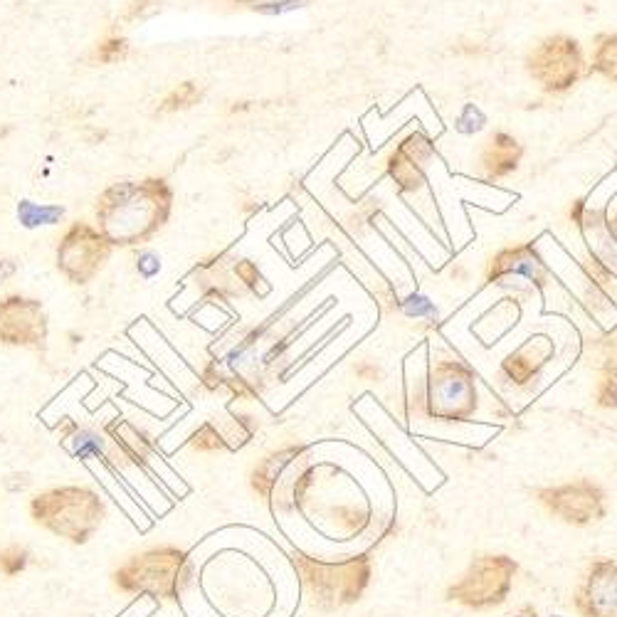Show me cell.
<instances>
[{"instance_id": "cell-1", "label": "cell", "mask_w": 617, "mask_h": 617, "mask_svg": "<svg viewBox=\"0 0 617 617\" xmlns=\"http://www.w3.org/2000/svg\"><path fill=\"white\" fill-rule=\"evenodd\" d=\"M173 203L176 193L163 176L116 181L94 200V223L114 250H136L166 228Z\"/></svg>"}, {"instance_id": "cell-2", "label": "cell", "mask_w": 617, "mask_h": 617, "mask_svg": "<svg viewBox=\"0 0 617 617\" xmlns=\"http://www.w3.org/2000/svg\"><path fill=\"white\" fill-rule=\"evenodd\" d=\"M191 578V556L171 543L134 553L112 571V583L119 593L154 600H178L191 585Z\"/></svg>"}, {"instance_id": "cell-3", "label": "cell", "mask_w": 617, "mask_h": 617, "mask_svg": "<svg viewBox=\"0 0 617 617\" xmlns=\"http://www.w3.org/2000/svg\"><path fill=\"white\" fill-rule=\"evenodd\" d=\"M28 511L40 529L75 546H84L102 529L107 504L94 489L67 484V487H52L35 494Z\"/></svg>"}, {"instance_id": "cell-4", "label": "cell", "mask_w": 617, "mask_h": 617, "mask_svg": "<svg viewBox=\"0 0 617 617\" xmlns=\"http://www.w3.org/2000/svg\"><path fill=\"white\" fill-rule=\"evenodd\" d=\"M294 568L299 573L309 603L321 613H334L346 605L358 603L371 583V561L368 556H353L344 561H319L307 553L294 551Z\"/></svg>"}, {"instance_id": "cell-5", "label": "cell", "mask_w": 617, "mask_h": 617, "mask_svg": "<svg viewBox=\"0 0 617 617\" xmlns=\"http://www.w3.org/2000/svg\"><path fill=\"white\" fill-rule=\"evenodd\" d=\"M519 563L504 553H482L472 558L469 568L460 580L447 588L445 600L460 603L469 610H494L506 603Z\"/></svg>"}, {"instance_id": "cell-6", "label": "cell", "mask_w": 617, "mask_h": 617, "mask_svg": "<svg viewBox=\"0 0 617 617\" xmlns=\"http://www.w3.org/2000/svg\"><path fill=\"white\" fill-rule=\"evenodd\" d=\"M425 410L442 423H467L477 413V381L462 361H437L427 373Z\"/></svg>"}, {"instance_id": "cell-7", "label": "cell", "mask_w": 617, "mask_h": 617, "mask_svg": "<svg viewBox=\"0 0 617 617\" xmlns=\"http://www.w3.org/2000/svg\"><path fill=\"white\" fill-rule=\"evenodd\" d=\"M112 255V242L99 232L97 225L75 220L57 240L55 265L67 282L87 287L104 272Z\"/></svg>"}, {"instance_id": "cell-8", "label": "cell", "mask_w": 617, "mask_h": 617, "mask_svg": "<svg viewBox=\"0 0 617 617\" xmlns=\"http://www.w3.org/2000/svg\"><path fill=\"white\" fill-rule=\"evenodd\" d=\"M534 497L551 511L563 524L585 526L600 524L608 514V494L593 479H578V482L558 484V487L536 489Z\"/></svg>"}, {"instance_id": "cell-9", "label": "cell", "mask_w": 617, "mask_h": 617, "mask_svg": "<svg viewBox=\"0 0 617 617\" xmlns=\"http://www.w3.org/2000/svg\"><path fill=\"white\" fill-rule=\"evenodd\" d=\"M50 339V316L40 299L8 294L0 299V346L45 351Z\"/></svg>"}, {"instance_id": "cell-10", "label": "cell", "mask_w": 617, "mask_h": 617, "mask_svg": "<svg viewBox=\"0 0 617 617\" xmlns=\"http://www.w3.org/2000/svg\"><path fill=\"white\" fill-rule=\"evenodd\" d=\"M580 617H617V558H595L573 595Z\"/></svg>"}, {"instance_id": "cell-11", "label": "cell", "mask_w": 617, "mask_h": 617, "mask_svg": "<svg viewBox=\"0 0 617 617\" xmlns=\"http://www.w3.org/2000/svg\"><path fill=\"white\" fill-rule=\"evenodd\" d=\"M548 356H551V344L546 339H531L529 344H524L506 358L502 363V373L516 386H526L529 381H534V376H539Z\"/></svg>"}, {"instance_id": "cell-12", "label": "cell", "mask_w": 617, "mask_h": 617, "mask_svg": "<svg viewBox=\"0 0 617 617\" xmlns=\"http://www.w3.org/2000/svg\"><path fill=\"white\" fill-rule=\"evenodd\" d=\"M15 218L25 230L55 228L67 218V208L60 203H38V200L23 198L15 205Z\"/></svg>"}, {"instance_id": "cell-13", "label": "cell", "mask_w": 617, "mask_h": 617, "mask_svg": "<svg viewBox=\"0 0 617 617\" xmlns=\"http://www.w3.org/2000/svg\"><path fill=\"white\" fill-rule=\"evenodd\" d=\"M297 455H299V447H287V450L274 452V455L265 457L260 464H255V469H252V474H250L252 492L262 499H270L274 484H277V477L282 474V469L292 462V457H297Z\"/></svg>"}, {"instance_id": "cell-14", "label": "cell", "mask_w": 617, "mask_h": 617, "mask_svg": "<svg viewBox=\"0 0 617 617\" xmlns=\"http://www.w3.org/2000/svg\"><path fill=\"white\" fill-rule=\"evenodd\" d=\"M203 99V89L195 82H181L178 87H173L161 102L156 104V114H176L186 112V109L195 107V104Z\"/></svg>"}, {"instance_id": "cell-15", "label": "cell", "mask_w": 617, "mask_h": 617, "mask_svg": "<svg viewBox=\"0 0 617 617\" xmlns=\"http://www.w3.org/2000/svg\"><path fill=\"white\" fill-rule=\"evenodd\" d=\"M131 52V42L129 38H124V35H107V38H102L97 42V47H94V55L92 60L97 62V65H119V62H124L126 57H129Z\"/></svg>"}, {"instance_id": "cell-16", "label": "cell", "mask_w": 617, "mask_h": 617, "mask_svg": "<svg viewBox=\"0 0 617 617\" xmlns=\"http://www.w3.org/2000/svg\"><path fill=\"white\" fill-rule=\"evenodd\" d=\"M30 561L28 548L23 546H3L0 548V576H15V573L25 571Z\"/></svg>"}, {"instance_id": "cell-17", "label": "cell", "mask_w": 617, "mask_h": 617, "mask_svg": "<svg viewBox=\"0 0 617 617\" xmlns=\"http://www.w3.org/2000/svg\"><path fill=\"white\" fill-rule=\"evenodd\" d=\"M134 270L141 279H154L163 270V260L151 247H136L134 255Z\"/></svg>"}, {"instance_id": "cell-18", "label": "cell", "mask_w": 617, "mask_h": 617, "mask_svg": "<svg viewBox=\"0 0 617 617\" xmlns=\"http://www.w3.org/2000/svg\"><path fill=\"white\" fill-rule=\"evenodd\" d=\"M188 445H191L193 450H198V452H218V450H223L225 442H223V437L218 435V430H215L213 425L205 423L193 432L191 440H188Z\"/></svg>"}, {"instance_id": "cell-19", "label": "cell", "mask_w": 617, "mask_h": 617, "mask_svg": "<svg viewBox=\"0 0 617 617\" xmlns=\"http://www.w3.org/2000/svg\"><path fill=\"white\" fill-rule=\"evenodd\" d=\"M605 45L598 50V60L595 67L603 70L608 77L617 79V38H605Z\"/></svg>"}, {"instance_id": "cell-20", "label": "cell", "mask_w": 617, "mask_h": 617, "mask_svg": "<svg viewBox=\"0 0 617 617\" xmlns=\"http://www.w3.org/2000/svg\"><path fill=\"white\" fill-rule=\"evenodd\" d=\"M156 10V0H129L121 13V23H136V20L146 18Z\"/></svg>"}, {"instance_id": "cell-21", "label": "cell", "mask_w": 617, "mask_h": 617, "mask_svg": "<svg viewBox=\"0 0 617 617\" xmlns=\"http://www.w3.org/2000/svg\"><path fill=\"white\" fill-rule=\"evenodd\" d=\"M309 0H265V3H257L252 5V10H257V13H284V10H294V8H302V5H307Z\"/></svg>"}, {"instance_id": "cell-22", "label": "cell", "mask_w": 617, "mask_h": 617, "mask_svg": "<svg viewBox=\"0 0 617 617\" xmlns=\"http://www.w3.org/2000/svg\"><path fill=\"white\" fill-rule=\"evenodd\" d=\"M598 403L603 405V408H617V383L613 381H605L603 386L598 390Z\"/></svg>"}, {"instance_id": "cell-23", "label": "cell", "mask_w": 617, "mask_h": 617, "mask_svg": "<svg viewBox=\"0 0 617 617\" xmlns=\"http://www.w3.org/2000/svg\"><path fill=\"white\" fill-rule=\"evenodd\" d=\"M15 274H18V262H15L13 257L0 255V287H5Z\"/></svg>"}, {"instance_id": "cell-24", "label": "cell", "mask_w": 617, "mask_h": 617, "mask_svg": "<svg viewBox=\"0 0 617 617\" xmlns=\"http://www.w3.org/2000/svg\"><path fill=\"white\" fill-rule=\"evenodd\" d=\"M514 617H539V613H536L534 605H524V608H521Z\"/></svg>"}, {"instance_id": "cell-25", "label": "cell", "mask_w": 617, "mask_h": 617, "mask_svg": "<svg viewBox=\"0 0 617 617\" xmlns=\"http://www.w3.org/2000/svg\"><path fill=\"white\" fill-rule=\"evenodd\" d=\"M237 5H247V8H252V5H257V3H265V0H235Z\"/></svg>"}, {"instance_id": "cell-26", "label": "cell", "mask_w": 617, "mask_h": 617, "mask_svg": "<svg viewBox=\"0 0 617 617\" xmlns=\"http://www.w3.org/2000/svg\"><path fill=\"white\" fill-rule=\"evenodd\" d=\"M551 617H563V615H551Z\"/></svg>"}]
</instances>
